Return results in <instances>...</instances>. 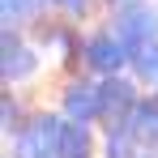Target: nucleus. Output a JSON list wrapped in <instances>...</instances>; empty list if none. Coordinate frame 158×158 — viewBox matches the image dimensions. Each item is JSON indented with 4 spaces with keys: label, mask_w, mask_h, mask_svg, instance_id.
Wrapping results in <instances>:
<instances>
[{
    "label": "nucleus",
    "mask_w": 158,
    "mask_h": 158,
    "mask_svg": "<svg viewBox=\"0 0 158 158\" xmlns=\"http://www.w3.org/2000/svg\"><path fill=\"white\" fill-rule=\"evenodd\" d=\"M111 34L128 47V52H141V47H150L158 43V9L154 4H132V9H120L115 17H111Z\"/></svg>",
    "instance_id": "obj_1"
},
{
    "label": "nucleus",
    "mask_w": 158,
    "mask_h": 158,
    "mask_svg": "<svg viewBox=\"0 0 158 158\" xmlns=\"http://www.w3.org/2000/svg\"><path fill=\"white\" fill-rule=\"evenodd\" d=\"M60 132L64 120L60 115H34L13 141V158H60Z\"/></svg>",
    "instance_id": "obj_2"
},
{
    "label": "nucleus",
    "mask_w": 158,
    "mask_h": 158,
    "mask_svg": "<svg viewBox=\"0 0 158 158\" xmlns=\"http://www.w3.org/2000/svg\"><path fill=\"white\" fill-rule=\"evenodd\" d=\"M85 64L111 81L124 64H132V52L115 39V34H111V30H98V34H90V39H85Z\"/></svg>",
    "instance_id": "obj_3"
},
{
    "label": "nucleus",
    "mask_w": 158,
    "mask_h": 158,
    "mask_svg": "<svg viewBox=\"0 0 158 158\" xmlns=\"http://www.w3.org/2000/svg\"><path fill=\"white\" fill-rule=\"evenodd\" d=\"M98 115H103V85H94V81H73V85L64 90V120L90 128V120H98Z\"/></svg>",
    "instance_id": "obj_4"
},
{
    "label": "nucleus",
    "mask_w": 158,
    "mask_h": 158,
    "mask_svg": "<svg viewBox=\"0 0 158 158\" xmlns=\"http://www.w3.org/2000/svg\"><path fill=\"white\" fill-rule=\"evenodd\" d=\"M137 85L124 77H111L103 81V115L111 120V128H128V120H132V111H137Z\"/></svg>",
    "instance_id": "obj_5"
},
{
    "label": "nucleus",
    "mask_w": 158,
    "mask_h": 158,
    "mask_svg": "<svg viewBox=\"0 0 158 158\" xmlns=\"http://www.w3.org/2000/svg\"><path fill=\"white\" fill-rule=\"evenodd\" d=\"M34 69H39L34 47H26L13 30H4V81H26Z\"/></svg>",
    "instance_id": "obj_6"
},
{
    "label": "nucleus",
    "mask_w": 158,
    "mask_h": 158,
    "mask_svg": "<svg viewBox=\"0 0 158 158\" xmlns=\"http://www.w3.org/2000/svg\"><path fill=\"white\" fill-rule=\"evenodd\" d=\"M128 132L137 137L141 150H158V103L154 98L150 103H137V111H132V120H128Z\"/></svg>",
    "instance_id": "obj_7"
},
{
    "label": "nucleus",
    "mask_w": 158,
    "mask_h": 158,
    "mask_svg": "<svg viewBox=\"0 0 158 158\" xmlns=\"http://www.w3.org/2000/svg\"><path fill=\"white\" fill-rule=\"evenodd\" d=\"M90 154H94V137H90V128L64 120V132H60V158H90Z\"/></svg>",
    "instance_id": "obj_8"
},
{
    "label": "nucleus",
    "mask_w": 158,
    "mask_h": 158,
    "mask_svg": "<svg viewBox=\"0 0 158 158\" xmlns=\"http://www.w3.org/2000/svg\"><path fill=\"white\" fill-rule=\"evenodd\" d=\"M103 158H141V145H137V137L128 128H107Z\"/></svg>",
    "instance_id": "obj_9"
},
{
    "label": "nucleus",
    "mask_w": 158,
    "mask_h": 158,
    "mask_svg": "<svg viewBox=\"0 0 158 158\" xmlns=\"http://www.w3.org/2000/svg\"><path fill=\"white\" fill-rule=\"evenodd\" d=\"M132 73H137L141 81H150V85H158V43L132 52Z\"/></svg>",
    "instance_id": "obj_10"
},
{
    "label": "nucleus",
    "mask_w": 158,
    "mask_h": 158,
    "mask_svg": "<svg viewBox=\"0 0 158 158\" xmlns=\"http://www.w3.org/2000/svg\"><path fill=\"white\" fill-rule=\"evenodd\" d=\"M39 9V0H0V13H4V30H13L17 22H30Z\"/></svg>",
    "instance_id": "obj_11"
},
{
    "label": "nucleus",
    "mask_w": 158,
    "mask_h": 158,
    "mask_svg": "<svg viewBox=\"0 0 158 158\" xmlns=\"http://www.w3.org/2000/svg\"><path fill=\"white\" fill-rule=\"evenodd\" d=\"M56 9H64V13H81L85 9V0H52Z\"/></svg>",
    "instance_id": "obj_12"
},
{
    "label": "nucleus",
    "mask_w": 158,
    "mask_h": 158,
    "mask_svg": "<svg viewBox=\"0 0 158 158\" xmlns=\"http://www.w3.org/2000/svg\"><path fill=\"white\" fill-rule=\"evenodd\" d=\"M115 4H120V9H132V4H141V0H115Z\"/></svg>",
    "instance_id": "obj_13"
},
{
    "label": "nucleus",
    "mask_w": 158,
    "mask_h": 158,
    "mask_svg": "<svg viewBox=\"0 0 158 158\" xmlns=\"http://www.w3.org/2000/svg\"><path fill=\"white\" fill-rule=\"evenodd\" d=\"M154 103H158V94H154Z\"/></svg>",
    "instance_id": "obj_14"
}]
</instances>
